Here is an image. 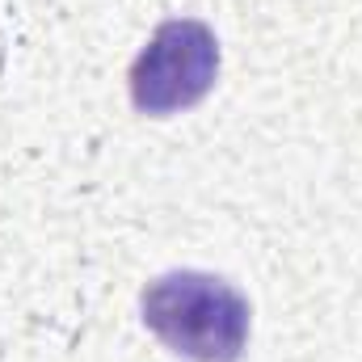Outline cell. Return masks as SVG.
Here are the masks:
<instances>
[{
  "instance_id": "6da1fadb",
  "label": "cell",
  "mask_w": 362,
  "mask_h": 362,
  "mask_svg": "<svg viewBox=\"0 0 362 362\" xmlns=\"http://www.w3.org/2000/svg\"><path fill=\"white\" fill-rule=\"evenodd\" d=\"M144 325L189 362H236L249 341V299L206 270H173L144 286Z\"/></svg>"
},
{
  "instance_id": "7a4b0ae2",
  "label": "cell",
  "mask_w": 362,
  "mask_h": 362,
  "mask_svg": "<svg viewBox=\"0 0 362 362\" xmlns=\"http://www.w3.org/2000/svg\"><path fill=\"white\" fill-rule=\"evenodd\" d=\"M219 76V42L206 21L173 17L156 25L131 64V101L139 114L169 118L198 105Z\"/></svg>"
}]
</instances>
